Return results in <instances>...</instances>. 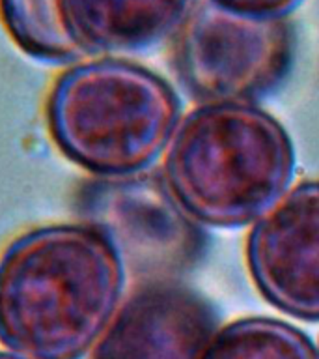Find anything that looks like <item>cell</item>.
Returning <instances> with one entry per match:
<instances>
[{
	"label": "cell",
	"instance_id": "10",
	"mask_svg": "<svg viewBox=\"0 0 319 359\" xmlns=\"http://www.w3.org/2000/svg\"><path fill=\"white\" fill-rule=\"evenodd\" d=\"M2 27L17 49L45 64H73L58 22V0H0Z\"/></svg>",
	"mask_w": 319,
	"mask_h": 359
},
{
	"label": "cell",
	"instance_id": "8",
	"mask_svg": "<svg viewBox=\"0 0 319 359\" xmlns=\"http://www.w3.org/2000/svg\"><path fill=\"white\" fill-rule=\"evenodd\" d=\"M196 0H58V22L75 62L142 53L173 38Z\"/></svg>",
	"mask_w": 319,
	"mask_h": 359
},
{
	"label": "cell",
	"instance_id": "11",
	"mask_svg": "<svg viewBox=\"0 0 319 359\" xmlns=\"http://www.w3.org/2000/svg\"><path fill=\"white\" fill-rule=\"evenodd\" d=\"M232 13L256 19H284L302 0H207Z\"/></svg>",
	"mask_w": 319,
	"mask_h": 359
},
{
	"label": "cell",
	"instance_id": "4",
	"mask_svg": "<svg viewBox=\"0 0 319 359\" xmlns=\"http://www.w3.org/2000/svg\"><path fill=\"white\" fill-rule=\"evenodd\" d=\"M291 55L285 19L237 15L206 0L173 36L172 64L181 86L200 105H256L288 77Z\"/></svg>",
	"mask_w": 319,
	"mask_h": 359
},
{
	"label": "cell",
	"instance_id": "7",
	"mask_svg": "<svg viewBox=\"0 0 319 359\" xmlns=\"http://www.w3.org/2000/svg\"><path fill=\"white\" fill-rule=\"evenodd\" d=\"M217 331L215 309L198 292L148 280L123 299L90 359H204Z\"/></svg>",
	"mask_w": 319,
	"mask_h": 359
},
{
	"label": "cell",
	"instance_id": "6",
	"mask_svg": "<svg viewBox=\"0 0 319 359\" xmlns=\"http://www.w3.org/2000/svg\"><path fill=\"white\" fill-rule=\"evenodd\" d=\"M246 266L257 292L293 318L319 322V180H304L254 223Z\"/></svg>",
	"mask_w": 319,
	"mask_h": 359
},
{
	"label": "cell",
	"instance_id": "5",
	"mask_svg": "<svg viewBox=\"0 0 319 359\" xmlns=\"http://www.w3.org/2000/svg\"><path fill=\"white\" fill-rule=\"evenodd\" d=\"M97 226L111 236L125 266L150 277L172 279L204 252L198 223L181 210L162 174L105 180Z\"/></svg>",
	"mask_w": 319,
	"mask_h": 359
},
{
	"label": "cell",
	"instance_id": "1",
	"mask_svg": "<svg viewBox=\"0 0 319 359\" xmlns=\"http://www.w3.org/2000/svg\"><path fill=\"white\" fill-rule=\"evenodd\" d=\"M127 266L95 223L27 230L0 252V344L24 359H84L123 302Z\"/></svg>",
	"mask_w": 319,
	"mask_h": 359
},
{
	"label": "cell",
	"instance_id": "12",
	"mask_svg": "<svg viewBox=\"0 0 319 359\" xmlns=\"http://www.w3.org/2000/svg\"><path fill=\"white\" fill-rule=\"evenodd\" d=\"M0 359H24V358H21V355H15V353L8 352V350H2V352H0Z\"/></svg>",
	"mask_w": 319,
	"mask_h": 359
},
{
	"label": "cell",
	"instance_id": "3",
	"mask_svg": "<svg viewBox=\"0 0 319 359\" xmlns=\"http://www.w3.org/2000/svg\"><path fill=\"white\" fill-rule=\"evenodd\" d=\"M179 122L181 100L166 79L122 56L73 62L45 101L58 151L101 180L148 172Z\"/></svg>",
	"mask_w": 319,
	"mask_h": 359
},
{
	"label": "cell",
	"instance_id": "2",
	"mask_svg": "<svg viewBox=\"0 0 319 359\" xmlns=\"http://www.w3.org/2000/svg\"><path fill=\"white\" fill-rule=\"evenodd\" d=\"M295 176L285 128L252 103L200 105L181 118L162 178L198 224L241 229L273 210Z\"/></svg>",
	"mask_w": 319,
	"mask_h": 359
},
{
	"label": "cell",
	"instance_id": "9",
	"mask_svg": "<svg viewBox=\"0 0 319 359\" xmlns=\"http://www.w3.org/2000/svg\"><path fill=\"white\" fill-rule=\"evenodd\" d=\"M204 359H319V352L288 322L250 316L218 330Z\"/></svg>",
	"mask_w": 319,
	"mask_h": 359
}]
</instances>
